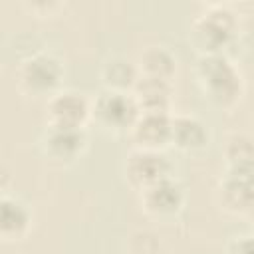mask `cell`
Segmentation results:
<instances>
[{
    "instance_id": "cell-9",
    "label": "cell",
    "mask_w": 254,
    "mask_h": 254,
    "mask_svg": "<svg viewBox=\"0 0 254 254\" xmlns=\"http://www.w3.org/2000/svg\"><path fill=\"white\" fill-rule=\"evenodd\" d=\"M216 198L222 210L244 218L254 202V171H226L218 181Z\"/></svg>"
},
{
    "instance_id": "cell-7",
    "label": "cell",
    "mask_w": 254,
    "mask_h": 254,
    "mask_svg": "<svg viewBox=\"0 0 254 254\" xmlns=\"http://www.w3.org/2000/svg\"><path fill=\"white\" fill-rule=\"evenodd\" d=\"M91 121V99L75 89H60L46 101V125L85 129Z\"/></svg>"
},
{
    "instance_id": "cell-11",
    "label": "cell",
    "mask_w": 254,
    "mask_h": 254,
    "mask_svg": "<svg viewBox=\"0 0 254 254\" xmlns=\"http://www.w3.org/2000/svg\"><path fill=\"white\" fill-rule=\"evenodd\" d=\"M34 226V210L28 202L8 192L0 198V236L4 242L24 240Z\"/></svg>"
},
{
    "instance_id": "cell-4",
    "label": "cell",
    "mask_w": 254,
    "mask_h": 254,
    "mask_svg": "<svg viewBox=\"0 0 254 254\" xmlns=\"http://www.w3.org/2000/svg\"><path fill=\"white\" fill-rule=\"evenodd\" d=\"M139 113L133 93L101 89L91 99V121L109 135H129Z\"/></svg>"
},
{
    "instance_id": "cell-17",
    "label": "cell",
    "mask_w": 254,
    "mask_h": 254,
    "mask_svg": "<svg viewBox=\"0 0 254 254\" xmlns=\"http://www.w3.org/2000/svg\"><path fill=\"white\" fill-rule=\"evenodd\" d=\"M226 254H254V234L232 236L226 244Z\"/></svg>"
},
{
    "instance_id": "cell-2",
    "label": "cell",
    "mask_w": 254,
    "mask_h": 254,
    "mask_svg": "<svg viewBox=\"0 0 254 254\" xmlns=\"http://www.w3.org/2000/svg\"><path fill=\"white\" fill-rule=\"evenodd\" d=\"M236 16L224 4H208L196 14L189 28V42L198 56L226 54L236 36Z\"/></svg>"
},
{
    "instance_id": "cell-13",
    "label": "cell",
    "mask_w": 254,
    "mask_h": 254,
    "mask_svg": "<svg viewBox=\"0 0 254 254\" xmlns=\"http://www.w3.org/2000/svg\"><path fill=\"white\" fill-rule=\"evenodd\" d=\"M99 77H101L103 89L131 93L135 83L139 81L141 73H139V67L133 60L115 54V56H109L101 62Z\"/></svg>"
},
{
    "instance_id": "cell-14",
    "label": "cell",
    "mask_w": 254,
    "mask_h": 254,
    "mask_svg": "<svg viewBox=\"0 0 254 254\" xmlns=\"http://www.w3.org/2000/svg\"><path fill=\"white\" fill-rule=\"evenodd\" d=\"M131 93H133V97H135V101H137L141 111H165V113H171V103H173L175 89H173V83L169 79L141 75Z\"/></svg>"
},
{
    "instance_id": "cell-5",
    "label": "cell",
    "mask_w": 254,
    "mask_h": 254,
    "mask_svg": "<svg viewBox=\"0 0 254 254\" xmlns=\"http://www.w3.org/2000/svg\"><path fill=\"white\" fill-rule=\"evenodd\" d=\"M89 137L85 129H67L46 125L36 141V149L40 157L56 167L73 165L87 149Z\"/></svg>"
},
{
    "instance_id": "cell-1",
    "label": "cell",
    "mask_w": 254,
    "mask_h": 254,
    "mask_svg": "<svg viewBox=\"0 0 254 254\" xmlns=\"http://www.w3.org/2000/svg\"><path fill=\"white\" fill-rule=\"evenodd\" d=\"M194 79L204 99L220 111H232L244 95V75L228 54L198 56Z\"/></svg>"
},
{
    "instance_id": "cell-18",
    "label": "cell",
    "mask_w": 254,
    "mask_h": 254,
    "mask_svg": "<svg viewBox=\"0 0 254 254\" xmlns=\"http://www.w3.org/2000/svg\"><path fill=\"white\" fill-rule=\"evenodd\" d=\"M26 8H30L34 14H40V18H50L52 14H56L58 10H62L65 4L62 2H32V4H24Z\"/></svg>"
},
{
    "instance_id": "cell-15",
    "label": "cell",
    "mask_w": 254,
    "mask_h": 254,
    "mask_svg": "<svg viewBox=\"0 0 254 254\" xmlns=\"http://www.w3.org/2000/svg\"><path fill=\"white\" fill-rule=\"evenodd\" d=\"M222 159L226 171H254V135L234 131L224 139Z\"/></svg>"
},
{
    "instance_id": "cell-12",
    "label": "cell",
    "mask_w": 254,
    "mask_h": 254,
    "mask_svg": "<svg viewBox=\"0 0 254 254\" xmlns=\"http://www.w3.org/2000/svg\"><path fill=\"white\" fill-rule=\"evenodd\" d=\"M210 141L208 125L192 115V113H177L173 115L171 125V145L183 153H196L202 151Z\"/></svg>"
},
{
    "instance_id": "cell-8",
    "label": "cell",
    "mask_w": 254,
    "mask_h": 254,
    "mask_svg": "<svg viewBox=\"0 0 254 254\" xmlns=\"http://www.w3.org/2000/svg\"><path fill=\"white\" fill-rule=\"evenodd\" d=\"M141 210L159 220L175 218L185 206V187L175 179V175L161 179L159 183L137 192Z\"/></svg>"
},
{
    "instance_id": "cell-6",
    "label": "cell",
    "mask_w": 254,
    "mask_h": 254,
    "mask_svg": "<svg viewBox=\"0 0 254 254\" xmlns=\"http://www.w3.org/2000/svg\"><path fill=\"white\" fill-rule=\"evenodd\" d=\"M173 175V165L163 151L131 149L123 161V179L133 190H143Z\"/></svg>"
},
{
    "instance_id": "cell-10",
    "label": "cell",
    "mask_w": 254,
    "mask_h": 254,
    "mask_svg": "<svg viewBox=\"0 0 254 254\" xmlns=\"http://www.w3.org/2000/svg\"><path fill=\"white\" fill-rule=\"evenodd\" d=\"M173 113L165 111H141L129 131L133 149L165 151L171 145Z\"/></svg>"
},
{
    "instance_id": "cell-3",
    "label": "cell",
    "mask_w": 254,
    "mask_h": 254,
    "mask_svg": "<svg viewBox=\"0 0 254 254\" xmlns=\"http://www.w3.org/2000/svg\"><path fill=\"white\" fill-rule=\"evenodd\" d=\"M65 69L58 56L52 52L36 50L20 60L16 65V87L22 95L32 99H50L58 93Z\"/></svg>"
},
{
    "instance_id": "cell-16",
    "label": "cell",
    "mask_w": 254,
    "mask_h": 254,
    "mask_svg": "<svg viewBox=\"0 0 254 254\" xmlns=\"http://www.w3.org/2000/svg\"><path fill=\"white\" fill-rule=\"evenodd\" d=\"M139 73L145 77L173 79L177 71V58L167 46H147L137 60Z\"/></svg>"
}]
</instances>
